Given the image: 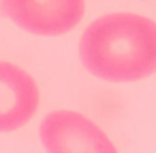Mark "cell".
Here are the masks:
<instances>
[{
    "instance_id": "obj_1",
    "label": "cell",
    "mask_w": 156,
    "mask_h": 153,
    "mask_svg": "<svg viewBox=\"0 0 156 153\" xmlns=\"http://www.w3.org/2000/svg\"><path fill=\"white\" fill-rule=\"evenodd\" d=\"M85 70L108 82H136L156 73V22L111 12L92 21L78 44Z\"/></svg>"
},
{
    "instance_id": "obj_2",
    "label": "cell",
    "mask_w": 156,
    "mask_h": 153,
    "mask_svg": "<svg viewBox=\"0 0 156 153\" xmlns=\"http://www.w3.org/2000/svg\"><path fill=\"white\" fill-rule=\"evenodd\" d=\"M38 135L47 153H118L107 134L76 111L58 110L47 113Z\"/></svg>"
},
{
    "instance_id": "obj_3",
    "label": "cell",
    "mask_w": 156,
    "mask_h": 153,
    "mask_svg": "<svg viewBox=\"0 0 156 153\" xmlns=\"http://www.w3.org/2000/svg\"><path fill=\"white\" fill-rule=\"evenodd\" d=\"M0 15L30 34L56 37L85 15V0H0Z\"/></svg>"
},
{
    "instance_id": "obj_4",
    "label": "cell",
    "mask_w": 156,
    "mask_h": 153,
    "mask_svg": "<svg viewBox=\"0 0 156 153\" xmlns=\"http://www.w3.org/2000/svg\"><path fill=\"white\" fill-rule=\"evenodd\" d=\"M40 105V90L26 70L0 60V133L23 127L36 115Z\"/></svg>"
}]
</instances>
